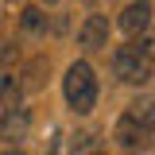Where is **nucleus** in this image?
<instances>
[{
  "label": "nucleus",
  "mask_w": 155,
  "mask_h": 155,
  "mask_svg": "<svg viewBox=\"0 0 155 155\" xmlns=\"http://www.w3.org/2000/svg\"><path fill=\"white\" fill-rule=\"evenodd\" d=\"M97 74L93 66L85 62V58H78V62H70L66 66V78H62V97H66V105L74 109V113H93L97 109Z\"/></svg>",
  "instance_id": "obj_1"
},
{
  "label": "nucleus",
  "mask_w": 155,
  "mask_h": 155,
  "mask_svg": "<svg viewBox=\"0 0 155 155\" xmlns=\"http://www.w3.org/2000/svg\"><path fill=\"white\" fill-rule=\"evenodd\" d=\"M151 66L155 62L143 54L136 43H124V47L113 51V78L124 81V85H143V81L151 78Z\"/></svg>",
  "instance_id": "obj_2"
},
{
  "label": "nucleus",
  "mask_w": 155,
  "mask_h": 155,
  "mask_svg": "<svg viewBox=\"0 0 155 155\" xmlns=\"http://www.w3.org/2000/svg\"><path fill=\"white\" fill-rule=\"evenodd\" d=\"M151 136H155V124H147L143 116H136L132 109H124L120 120H116V128H113L116 147H120V151H128V155H140L147 143H151Z\"/></svg>",
  "instance_id": "obj_3"
},
{
  "label": "nucleus",
  "mask_w": 155,
  "mask_h": 155,
  "mask_svg": "<svg viewBox=\"0 0 155 155\" xmlns=\"http://www.w3.org/2000/svg\"><path fill=\"white\" fill-rule=\"evenodd\" d=\"M27 132H31V109L27 105H16V109L0 113V140L4 143L16 147L19 140H27Z\"/></svg>",
  "instance_id": "obj_4"
},
{
  "label": "nucleus",
  "mask_w": 155,
  "mask_h": 155,
  "mask_svg": "<svg viewBox=\"0 0 155 155\" xmlns=\"http://www.w3.org/2000/svg\"><path fill=\"white\" fill-rule=\"evenodd\" d=\"M116 27L124 31V35H143L147 27H151V0H132L124 12H120V19H116Z\"/></svg>",
  "instance_id": "obj_5"
},
{
  "label": "nucleus",
  "mask_w": 155,
  "mask_h": 155,
  "mask_svg": "<svg viewBox=\"0 0 155 155\" xmlns=\"http://www.w3.org/2000/svg\"><path fill=\"white\" fill-rule=\"evenodd\" d=\"M78 47L81 51H101V47H109V19L105 16H85L81 19V27H78Z\"/></svg>",
  "instance_id": "obj_6"
},
{
  "label": "nucleus",
  "mask_w": 155,
  "mask_h": 155,
  "mask_svg": "<svg viewBox=\"0 0 155 155\" xmlns=\"http://www.w3.org/2000/svg\"><path fill=\"white\" fill-rule=\"evenodd\" d=\"M19 27H23L27 35H47V31H51L47 8H43V4H27V8L19 12Z\"/></svg>",
  "instance_id": "obj_7"
},
{
  "label": "nucleus",
  "mask_w": 155,
  "mask_h": 155,
  "mask_svg": "<svg viewBox=\"0 0 155 155\" xmlns=\"http://www.w3.org/2000/svg\"><path fill=\"white\" fill-rule=\"evenodd\" d=\"M23 78L19 74H4L0 78V113H8V109H16V105H23Z\"/></svg>",
  "instance_id": "obj_8"
},
{
  "label": "nucleus",
  "mask_w": 155,
  "mask_h": 155,
  "mask_svg": "<svg viewBox=\"0 0 155 155\" xmlns=\"http://www.w3.org/2000/svg\"><path fill=\"white\" fill-rule=\"evenodd\" d=\"M43 74H47V58H31V66L23 70V89L27 93H35V89H43Z\"/></svg>",
  "instance_id": "obj_9"
},
{
  "label": "nucleus",
  "mask_w": 155,
  "mask_h": 155,
  "mask_svg": "<svg viewBox=\"0 0 155 155\" xmlns=\"http://www.w3.org/2000/svg\"><path fill=\"white\" fill-rule=\"evenodd\" d=\"M97 143H101V140H97L93 132H81V136L70 140V155H97V151H101Z\"/></svg>",
  "instance_id": "obj_10"
},
{
  "label": "nucleus",
  "mask_w": 155,
  "mask_h": 155,
  "mask_svg": "<svg viewBox=\"0 0 155 155\" xmlns=\"http://www.w3.org/2000/svg\"><path fill=\"white\" fill-rule=\"evenodd\" d=\"M132 43H136V47H140V51H143V54H147V58L155 62V31H151V27H147L143 35H136Z\"/></svg>",
  "instance_id": "obj_11"
},
{
  "label": "nucleus",
  "mask_w": 155,
  "mask_h": 155,
  "mask_svg": "<svg viewBox=\"0 0 155 155\" xmlns=\"http://www.w3.org/2000/svg\"><path fill=\"white\" fill-rule=\"evenodd\" d=\"M0 155H27V151H19V147H4Z\"/></svg>",
  "instance_id": "obj_12"
},
{
  "label": "nucleus",
  "mask_w": 155,
  "mask_h": 155,
  "mask_svg": "<svg viewBox=\"0 0 155 155\" xmlns=\"http://www.w3.org/2000/svg\"><path fill=\"white\" fill-rule=\"evenodd\" d=\"M54 4H58V0H43V8H54Z\"/></svg>",
  "instance_id": "obj_13"
},
{
  "label": "nucleus",
  "mask_w": 155,
  "mask_h": 155,
  "mask_svg": "<svg viewBox=\"0 0 155 155\" xmlns=\"http://www.w3.org/2000/svg\"><path fill=\"white\" fill-rule=\"evenodd\" d=\"M81 4H97V0H81Z\"/></svg>",
  "instance_id": "obj_14"
},
{
  "label": "nucleus",
  "mask_w": 155,
  "mask_h": 155,
  "mask_svg": "<svg viewBox=\"0 0 155 155\" xmlns=\"http://www.w3.org/2000/svg\"><path fill=\"white\" fill-rule=\"evenodd\" d=\"M97 155H105V151H97Z\"/></svg>",
  "instance_id": "obj_15"
}]
</instances>
